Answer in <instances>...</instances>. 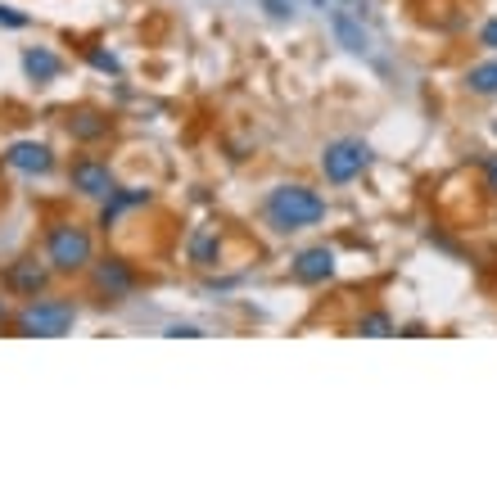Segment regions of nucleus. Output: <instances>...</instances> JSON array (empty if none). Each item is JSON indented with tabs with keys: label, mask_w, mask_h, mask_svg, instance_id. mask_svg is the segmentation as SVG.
Masks as SVG:
<instances>
[{
	"label": "nucleus",
	"mask_w": 497,
	"mask_h": 497,
	"mask_svg": "<svg viewBox=\"0 0 497 497\" xmlns=\"http://www.w3.org/2000/svg\"><path fill=\"white\" fill-rule=\"evenodd\" d=\"M267 217L281 231H299V226H317L326 217V199L308 186H276L267 195Z\"/></svg>",
	"instance_id": "obj_1"
},
{
	"label": "nucleus",
	"mask_w": 497,
	"mask_h": 497,
	"mask_svg": "<svg viewBox=\"0 0 497 497\" xmlns=\"http://www.w3.org/2000/svg\"><path fill=\"white\" fill-rule=\"evenodd\" d=\"M73 321H78V308L64 299H41V303H28L19 312V330L37 335V339H60L73 330Z\"/></svg>",
	"instance_id": "obj_2"
},
{
	"label": "nucleus",
	"mask_w": 497,
	"mask_h": 497,
	"mask_svg": "<svg viewBox=\"0 0 497 497\" xmlns=\"http://www.w3.org/2000/svg\"><path fill=\"white\" fill-rule=\"evenodd\" d=\"M46 253H51V267H55V272H82V267L91 262V235H87L82 226L64 222V226L51 231Z\"/></svg>",
	"instance_id": "obj_3"
},
{
	"label": "nucleus",
	"mask_w": 497,
	"mask_h": 497,
	"mask_svg": "<svg viewBox=\"0 0 497 497\" xmlns=\"http://www.w3.org/2000/svg\"><path fill=\"white\" fill-rule=\"evenodd\" d=\"M366 163H371V150H366L362 141H335V145H326V154H321V172H326V181H335V186L362 177Z\"/></svg>",
	"instance_id": "obj_4"
},
{
	"label": "nucleus",
	"mask_w": 497,
	"mask_h": 497,
	"mask_svg": "<svg viewBox=\"0 0 497 497\" xmlns=\"http://www.w3.org/2000/svg\"><path fill=\"white\" fill-rule=\"evenodd\" d=\"M69 177H73V190H82V195H91V199H109V195L118 190L109 163H96V159H78Z\"/></svg>",
	"instance_id": "obj_5"
},
{
	"label": "nucleus",
	"mask_w": 497,
	"mask_h": 497,
	"mask_svg": "<svg viewBox=\"0 0 497 497\" xmlns=\"http://www.w3.org/2000/svg\"><path fill=\"white\" fill-rule=\"evenodd\" d=\"M330 32H335V41H339L348 55H371V32L362 28L357 14H348V10H330Z\"/></svg>",
	"instance_id": "obj_6"
},
{
	"label": "nucleus",
	"mask_w": 497,
	"mask_h": 497,
	"mask_svg": "<svg viewBox=\"0 0 497 497\" xmlns=\"http://www.w3.org/2000/svg\"><path fill=\"white\" fill-rule=\"evenodd\" d=\"M5 163H10L14 172L46 177V172L55 168V154H51L46 145H37V141H19V145H10V150H5Z\"/></svg>",
	"instance_id": "obj_7"
},
{
	"label": "nucleus",
	"mask_w": 497,
	"mask_h": 497,
	"mask_svg": "<svg viewBox=\"0 0 497 497\" xmlns=\"http://www.w3.org/2000/svg\"><path fill=\"white\" fill-rule=\"evenodd\" d=\"M330 276H335V253H330L326 244L303 249V253L294 258V281H303V285H321V281H330Z\"/></svg>",
	"instance_id": "obj_8"
},
{
	"label": "nucleus",
	"mask_w": 497,
	"mask_h": 497,
	"mask_svg": "<svg viewBox=\"0 0 497 497\" xmlns=\"http://www.w3.org/2000/svg\"><path fill=\"white\" fill-rule=\"evenodd\" d=\"M96 290H105L109 299L132 294V290H136V272H132L123 258H109V262H100V267H96Z\"/></svg>",
	"instance_id": "obj_9"
},
{
	"label": "nucleus",
	"mask_w": 497,
	"mask_h": 497,
	"mask_svg": "<svg viewBox=\"0 0 497 497\" xmlns=\"http://www.w3.org/2000/svg\"><path fill=\"white\" fill-rule=\"evenodd\" d=\"M23 73L32 82H55L64 73V60L55 51H46V46H32V51H23Z\"/></svg>",
	"instance_id": "obj_10"
},
{
	"label": "nucleus",
	"mask_w": 497,
	"mask_h": 497,
	"mask_svg": "<svg viewBox=\"0 0 497 497\" xmlns=\"http://www.w3.org/2000/svg\"><path fill=\"white\" fill-rule=\"evenodd\" d=\"M186 253H190V262H195V267H213V262H217V253H222V235H217L213 226H199V231H190Z\"/></svg>",
	"instance_id": "obj_11"
},
{
	"label": "nucleus",
	"mask_w": 497,
	"mask_h": 497,
	"mask_svg": "<svg viewBox=\"0 0 497 497\" xmlns=\"http://www.w3.org/2000/svg\"><path fill=\"white\" fill-rule=\"evenodd\" d=\"M10 290H19V294L46 290V267H37V262H14V267H10Z\"/></svg>",
	"instance_id": "obj_12"
},
{
	"label": "nucleus",
	"mask_w": 497,
	"mask_h": 497,
	"mask_svg": "<svg viewBox=\"0 0 497 497\" xmlns=\"http://www.w3.org/2000/svg\"><path fill=\"white\" fill-rule=\"evenodd\" d=\"M465 87H470L474 96H497V60L474 64V69L465 73Z\"/></svg>",
	"instance_id": "obj_13"
},
{
	"label": "nucleus",
	"mask_w": 497,
	"mask_h": 497,
	"mask_svg": "<svg viewBox=\"0 0 497 497\" xmlns=\"http://www.w3.org/2000/svg\"><path fill=\"white\" fill-rule=\"evenodd\" d=\"M69 132H73L78 141H100V136L109 132V118H100V114H78V118L69 123Z\"/></svg>",
	"instance_id": "obj_14"
},
{
	"label": "nucleus",
	"mask_w": 497,
	"mask_h": 497,
	"mask_svg": "<svg viewBox=\"0 0 497 497\" xmlns=\"http://www.w3.org/2000/svg\"><path fill=\"white\" fill-rule=\"evenodd\" d=\"M357 335H371V339H384V335H393V321H389L384 312H366V317L357 321Z\"/></svg>",
	"instance_id": "obj_15"
},
{
	"label": "nucleus",
	"mask_w": 497,
	"mask_h": 497,
	"mask_svg": "<svg viewBox=\"0 0 497 497\" xmlns=\"http://www.w3.org/2000/svg\"><path fill=\"white\" fill-rule=\"evenodd\" d=\"M258 5H262L267 19H276V23H290V19L299 14V0H258Z\"/></svg>",
	"instance_id": "obj_16"
},
{
	"label": "nucleus",
	"mask_w": 497,
	"mask_h": 497,
	"mask_svg": "<svg viewBox=\"0 0 497 497\" xmlns=\"http://www.w3.org/2000/svg\"><path fill=\"white\" fill-rule=\"evenodd\" d=\"M87 60H91V64H96L100 73H114V78L123 73V64H118V60H114L109 51H87Z\"/></svg>",
	"instance_id": "obj_17"
},
{
	"label": "nucleus",
	"mask_w": 497,
	"mask_h": 497,
	"mask_svg": "<svg viewBox=\"0 0 497 497\" xmlns=\"http://www.w3.org/2000/svg\"><path fill=\"white\" fill-rule=\"evenodd\" d=\"M0 28H28V14H19L14 5H0Z\"/></svg>",
	"instance_id": "obj_18"
},
{
	"label": "nucleus",
	"mask_w": 497,
	"mask_h": 497,
	"mask_svg": "<svg viewBox=\"0 0 497 497\" xmlns=\"http://www.w3.org/2000/svg\"><path fill=\"white\" fill-rule=\"evenodd\" d=\"M168 339H204L199 326H168Z\"/></svg>",
	"instance_id": "obj_19"
},
{
	"label": "nucleus",
	"mask_w": 497,
	"mask_h": 497,
	"mask_svg": "<svg viewBox=\"0 0 497 497\" xmlns=\"http://www.w3.org/2000/svg\"><path fill=\"white\" fill-rule=\"evenodd\" d=\"M479 46H488V51H497V19H488V23L479 28Z\"/></svg>",
	"instance_id": "obj_20"
},
{
	"label": "nucleus",
	"mask_w": 497,
	"mask_h": 497,
	"mask_svg": "<svg viewBox=\"0 0 497 497\" xmlns=\"http://www.w3.org/2000/svg\"><path fill=\"white\" fill-rule=\"evenodd\" d=\"M488 186H492V190H497V159H492V163H488Z\"/></svg>",
	"instance_id": "obj_21"
},
{
	"label": "nucleus",
	"mask_w": 497,
	"mask_h": 497,
	"mask_svg": "<svg viewBox=\"0 0 497 497\" xmlns=\"http://www.w3.org/2000/svg\"><path fill=\"white\" fill-rule=\"evenodd\" d=\"M492 132H497V123H492Z\"/></svg>",
	"instance_id": "obj_22"
}]
</instances>
